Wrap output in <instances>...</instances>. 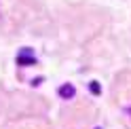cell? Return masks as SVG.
Returning a JSON list of instances; mask_svg holds the SVG:
<instances>
[{
    "instance_id": "obj_1",
    "label": "cell",
    "mask_w": 131,
    "mask_h": 129,
    "mask_svg": "<svg viewBox=\"0 0 131 129\" xmlns=\"http://www.w3.org/2000/svg\"><path fill=\"white\" fill-rule=\"evenodd\" d=\"M17 63H19V66H34L36 57L32 55V49H28V47H26V49H21L19 55H17Z\"/></svg>"
},
{
    "instance_id": "obj_2",
    "label": "cell",
    "mask_w": 131,
    "mask_h": 129,
    "mask_svg": "<svg viewBox=\"0 0 131 129\" xmlns=\"http://www.w3.org/2000/svg\"><path fill=\"white\" fill-rule=\"evenodd\" d=\"M74 95H76V89H74V85L66 83V85H61V87H59V98H63V100H72Z\"/></svg>"
},
{
    "instance_id": "obj_3",
    "label": "cell",
    "mask_w": 131,
    "mask_h": 129,
    "mask_svg": "<svg viewBox=\"0 0 131 129\" xmlns=\"http://www.w3.org/2000/svg\"><path fill=\"white\" fill-rule=\"evenodd\" d=\"M89 91H91L93 95H100V93H102V87H100V83H97V80H91V83H89Z\"/></svg>"
},
{
    "instance_id": "obj_4",
    "label": "cell",
    "mask_w": 131,
    "mask_h": 129,
    "mask_svg": "<svg viewBox=\"0 0 131 129\" xmlns=\"http://www.w3.org/2000/svg\"><path fill=\"white\" fill-rule=\"evenodd\" d=\"M95 129H102V127H95Z\"/></svg>"
}]
</instances>
